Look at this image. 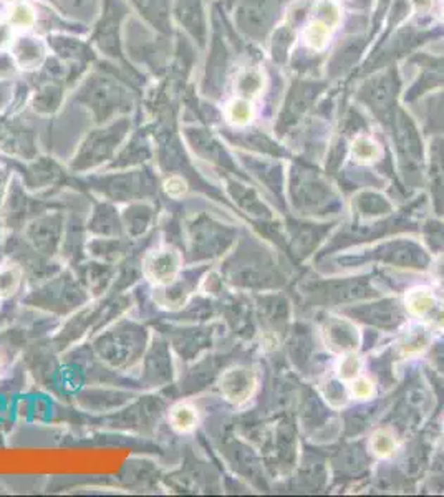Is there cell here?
<instances>
[{
	"label": "cell",
	"instance_id": "obj_17",
	"mask_svg": "<svg viewBox=\"0 0 444 497\" xmlns=\"http://www.w3.org/2000/svg\"><path fill=\"white\" fill-rule=\"evenodd\" d=\"M406 303H408L411 313H414V315H424V313L433 307L434 298L428 289H416L413 292L408 294Z\"/></svg>",
	"mask_w": 444,
	"mask_h": 497
},
{
	"label": "cell",
	"instance_id": "obj_4",
	"mask_svg": "<svg viewBox=\"0 0 444 497\" xmlns=\"http://www.w3.org/2000/svg\"><path fill=\"white\" fill-rule=\"evenodd\" d=\"M182 269L181 252L172 246H161L146 252L141 260V274L154 287H165L177 279Z\"/></svg>",
	"mask_w": 444,
	"mask_h": 497
},
{
	"label": "cell",
	"instance_id": "obj_18",
	"mask_svg": "<svg viewBox=\"0 0 444 497\" xmlns=\"http://www.w3.org/2000/svg\"><path fill=\"white\" fill-rule=\"evenodd\" d=\"M352 154L357 161H375L380 158V148L375 141H372L370 138L360 136L352 144Z\"/></svg>",
	"mask_w": 444,
	"mask_h": 497
},
{
	"label": "cell",
	"instance_id": "obj_13",
	"mask_svg": "<svg viewBox=\"0 0 444 497\" xmlns=\"http://www.w3.org/2000/svg\"><path fill=\"white\" fill-rule=\"evenodd\" d=\"M331 29L319 18H312L303 30V40L313 50H324L330 40Z\"/></svg>",
	"mask_w": 444,
	"mask_h": 497
},
{
	"label": "cell",
	"instance_id": "obj_20",
	"mask_svg": "<svg viewBox=\"0 0 444 497\" xmlns=\"http://www.w3.org/2000/svg\"><path fill=\"white\" fill-rule=\"evenodd\" d=\"M188 189H189L188 181H186L182 176H177V175L166 177L165 182H163V191H165V194L171 199L184 198Z\"/></svg>",
	"mask_w": 444,
	"mask_h": 497
},
{
	"label": "cell",
	"instance_id": "obj_22",
	"mask_svg": "<svg viewBox=\"0 0 444 497\" xmlns=\"http://www.w3.org/2000/svg\"><path fill=\"white\" fill-rule=\"evenodd\" d=\"M360 372V360L355 355H347L338 365V375L343 379H353Z\"/></svg>",
	"mask_w": 444,
	"mask_h": 497
},
{
	"label": "cell",
	"instance_id": "obj_5",
	"mask_svg": "<svg viewBox=\"0 0 444 497\" xmlns=\"http://www.w3.org/2000/svg\"><path fill=\"white\" fill-rule=\"evenodd\" d=\"M219 388L227 401L239 405L252 395L255 388V378L246 368H231L219 379Z\"/></svg>",
	"mask_w": 444,
	"mask_h": 497
},
{
	"label": "cell",
	"instance_id": "obj_21",
	"mask_svg": "<svg viewBox=\"0 0 444 497\" xmlns=\"http://www.w3.org/2000/svg\"><path fill=\"white\" fill-rule=\"evenodd\" d=\"M372 448L378 456L386 458L393 453L395 449V438L388 431H378L372 439Z\"/></svg>",
	"mask_w": 444,
	"mask_h": 497
},
{
	"label": "cell",
	"instance_id": "obj_6",
	"mask_svg": "<svg viewBox=\"0 0 444 497\" xmlns=\"http://www.w3.org/2000/svg\"><path fill=\"white\" fill-rule=\"evenodd\" d=\"M123 231L129 239H139L151 229L154 222L153 209L146 204H134L121 213Z\"/></svg>",
	"mask_w": 444,
	"mask_h": 497
},
{
	"label": "cell",
	"instance_id": "obj_24",
	"mask_svg": "<svg viewBox=\"0 0 444 497\" xmlns=\"http://www.w3.org/2000/svg\"><path fill=\"white\" fill-rule=\"evenodd\" d=\"M11 27H7L6 23L0 22V49H4V46L8 45V42H11Z\"/></svg>",
	"mask_w": 444,
	"mask_h": 497
},
{
	"label": "cell",
	"instance_id": "obj_3",
	"mask_svg": "<svg viewBox=\"0 0 444 497\" xmlns=\"http://www.w3.org/2000/svg\"><path fill=\"white\" fill-rule=\"evenodd\" d=\"M65 219L62 214H44L32 219L25 227V241L40 256L51 259L62 251Z\"/></svg>",
	"mask_w": 444,
	"mask_h": 497
},
{
	"label": "cell",
	"instance_id": "obj_10",
	"mask_svg": "<svg viewBox=\"0 0 444 497\" xmlns=\"http://www.w3.org/2000/svg\"><path fill=\"white\" fill-rule=\"evenodd\" d=\"M167 423L177 434H188L194 431L199 423L198 410L191 403H176L167 411Z\"/></svg>",
	"mask_w": 444,
	"mask_h": 497
},
{
	"label": "cell",
	"instance_id": "obj_15",
	"mask_svg": "<svg viewBox=\"0 0 444 497\" xmlns=\"http://www.w3.org/2000/svg\"><path fill=\"white\" fill-rule=\"evenodd\" d=\"M226 116L232 125L244 126L249 123L254 116V110H252V103L247 98H237L232 100L226 108Z\"/></svg>",
	"mask_w": 444,
	"mask_h": 497
},
{
	"label": "cell",
	"instance_id": "obj_14",
	"mask_svg": "<svg viewBox=\"0 0 444 497\" xmlns=\"http://www.w3.org/2000/svg\"><path fill=\"white\" fill-rule=\"evenodd\" d=\"M264 87L262 73L257 70H244L236 80V88L242 98H249L259 95Z\"/></svg>",
	"mask_w": 444,
	"mask_h": 497
},
{
	"label": "cell",
	"instance_id": "obj_11",
	"mask_svg": "<svg viewBox=\"0 0 444 497\" xmlns=\"http://www.w3.org/2000/svg\"><path fill=\"white\" fill-rule=\"evenodd\" d=\"M13 57L22 67L34 68L44 58V46L37 39L25 37V39H18L13 44Z\"/></svg>",
	"mask_w": 444,
	"mask_h": 497
},
{
	"label": "cell",
	"instance_id": "obj_27",
	"mask_svg": "<svg viewBox=\"0 0 444 497\" xmlns=\"http://www.w3.org/2000/svg\"><path fill=\"white\" fill-rule=\"evenodd\" d=\"M2 363H4V360H2V355H0V372H2Z\"/></svg>",
	"mask_w": 444,
	"mask_h": 497
},
{
	"label": "cell",
	"instance_id": "obj_7",
	"mask_svg": "<svg viewBox=\"0 0 444 497\" xmlns=\"http://www.w3.org/2000/svg\"><path fill=\"white\" fill-rule=\"evenodd\" d=\"M87 251L95 260L115 264L128 252V242L121 237H93L87 244Z\"/></svg>",
	"mask_w": 444,
	"mask_h": 497
},
{
	"label": "cell",
	"instance_id": "obj_2",
	"mask_svg": "<svg viewBox=\"0 0 444 497\" xmlns=\"http://www.w3.org/2000/svg\"><path fill=\"white\" fill-rule=\"evenodd\" d=\"M90 294L70 274H62L29 295L27 302L49 312L68 313L88 302Z\"/></svg>",
	"mask_w": 444,
	"mask_h": 497
},
{
	"label": "cell",
	"instance_id": "obj_12",
	"mask_svg": "<svg viewBox=\"0 0 444 497\" xmlns=\"http://www.w3.org/2000/svg\"><path fill=\"white\" fill-rule=\"evenodd\" d=\"M23 269L17 262H7L0 265V300L11 298L18 292L23 282Z\"/></svg>",
	"mask_w": 444,
	"mask_h": 497
},
{
	"label": "cell",
	"instance_id": "obj_23",
	"mask_svg": "<svg viewBox=\"0 0 444 497\" xmlns=\"http://www.w3.org/2000/svg\"><path fill=\"white\" fill-rule=\"evenodd\" d=\"M373 383L370 382V379H367V378H360V379H355V382L352 383V395L355 398H370L373 395Z\"/></svg>",
	"mask_w": 444,
	"mask_h": 497
},
{
	"label": "cell",
	"instance_id": "obj_9",
	"mask_svg": "<svg viewBox=\"0 0 444 497\" xmlns=\"http://www.w3.org/2000/svg\"><path fill=\"white\" fill-rule=\"evenodd\" d=\"M115 277V267L113 264H106V262H91L87 264L83 270V284L87 285V290L90 295H100L108 289L111 280Z\"/></svg>",
	"mask_w": 444,
	"mask_h": 497
},
{
	"label": "cell",
	"instance_id": "obj_19",
	"mask_svg": "<svg viewBox=\"0 0 444 497\" xmlns=\"http://www.w3.org/2000/svg\"><path fill=\"white\" fill-rule=\"evenodd\" d=\"M8 22H11V25L18 27V29H29L35 22L34 8L27 6V4H17L11 11Z\"/></svg>",
	"mask_w": 444,
	"mask_h": 497
},
{
	"label": "cell",
	"instance_id": "obj_8",
	"mask_svg": "<svg viewBox=\"0 0 444 497\" xmlns=\"http://www.w3.org/2000/svg\"><path fill=\"white\" fill-rule=\"evenodd\" d=\"M88 232L95 234V237H121L123 234V222L121 214L115 213L110 208H101L91 214L88 220Z\"/></svg>",
	"mask_w": 444,
	"mask_h": 497
},
{
	"label": "cell",
	"instance_id": "obj_25",
	"mask_svg": "<svg viewBox=\"0 0 444 497\" xmlns=\"http://www.w3.org/2000/svg\"><path fill=\"white\" fill-rule=\"evenodd\" d=\"M411 2H413V6L418 8L419 12L426 11V8H429V6H431V0H411Z\"/></svg>",
	"mask_w": 444,
	"mask_h": 497
},
{
	"label": "cell",
	"instance_id": "obj_16",
	"mask_svg": "<svg viewBox=\"0 0 444 497\" xmlns=\"http://www.w3.org/2000/svg\"><path fill=\"white\" fill-rule=\"evenodd\" d=\"M340 7L336 6V2L334 0H319L315 6V11H313V18H319L326 25L330 27L331 30L336 29V25L340 23Z\"/></svg>",
	"mask_w": 444,
	"mask_h": 497
},
{
	"label": "cell",
	"instance_id": "obj_26",
	"mask_svg": "<svg viewBox=\"0 0 444 497\" xmlns=\"http://www.w3.org/2000/svg\"><path fill=\"white\" fill-rule=\"evenodd\" d=\"M6 2H11V4H18L20 0H6Z\"/></svg>",
	"mask_w": 444,
	"mask_h": 497
},
{
	"label": "cell",
	"instance_id": "obj_1",
	"mask_svg": "<svg viewBox=\"0 0 444 497\" xmlns=\"http://www.w3.org/2000/svg\"><path fill=\"white\" fill-rule=\"evenodd\" d=\"M144 328L137 323H118L95 340V351L101 362L115 370H126L141 360L146 346Z\"/></svg>",
	"mask_w": 444,
	"mask_h": 497
}]
</instances>
